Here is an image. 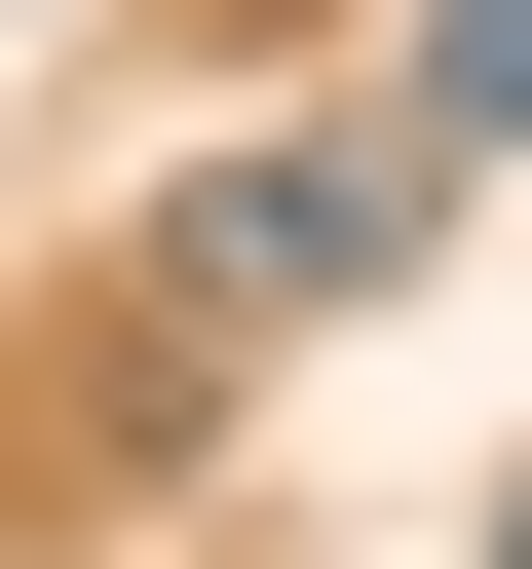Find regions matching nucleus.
<instances>
[{"label":"nucleus","instance_id":"1","mask_svg":"<svg viewBox=\"0 0 532 569\" xmlns=\"http://www.w3.org/2000/svg\"><path fill=\"white\" fill-rule=\"evenodd\" d=\"M418 228H456V152H418V114H343V152H228V190H152V266H190L228 342H305V305H381Z\"/></svg>","mask_w":532,"mask_h":569},{"label":"nucleus","instance_id":"2","mask_svg":"<svg viewBox=\"0 0 532 569\" xmlns=\"http://www.w3.org/2000/svg\"><path fill=\"white\" fill-rule=\"evenodd\" d=\"M381 114H418V152L494 190V152H532V0H418V39H381Z\"/></svg>","mask_w":532,"mask_h":569},{"label":"nucleus","instance_id":"3","mask_svg":"<svg viewBox=\"0 0 532 569\" xmlns=\"http://www.w3.org/2000/svg\"><path fill=\"white\" fill-rule=\"evenodd\" d=\"M494 569H532V493H494Z\"/></svg>","mask_w":532,"mask_h":569}]
</instances>
